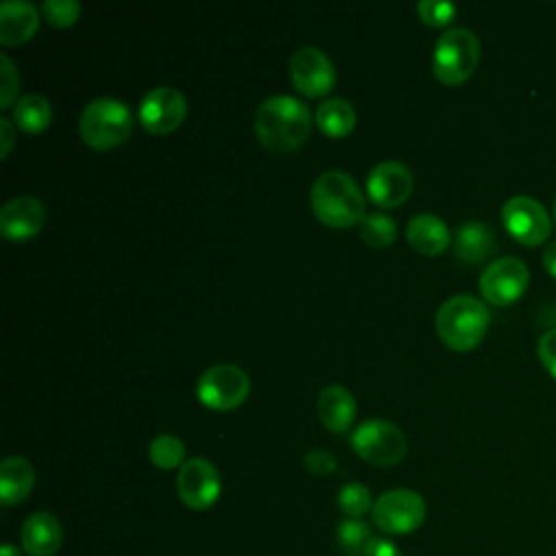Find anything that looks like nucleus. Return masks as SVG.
Instances as JSON below:
<instances>
[{
  "label": "nucleus",
  "mask_w": 556,
  "mask_h": 556,
  "mask_svg": "<svg viewBox=\"0 0 556 556\" xmlns=\"http://www.w3.org/2000/svg\"><path fill=\"white\" fill-rule=\"evenodd\" d=\"M530 282V271L526 263L517 256H502L491 261L480 274V291L486 302L495 306H506L519 300Z\"/></svg>",
  "instance_id": "1a4fd4ad"
},
{
  "label": "nucleus",
  "mask_w": 556,
  "mask_h": 556,
  "mask_svg": "<svg viewBox=\"0 0 556 556\" xmlns=\"http://www.w3.org/2000/svg\"><path fill=\"white\" fill-rule=\"evenodd\" d=\"M536 350L545 369L556 378V328H549L541 334Z\"/></svg>",
  "instance_id": "2f4dec72"
},
{
  "label": "nucleus",
  "mask_w": 556,
  "mask_h": 556,
  "mask_svg": "<svg viewBox=\"0 0 556 556\" xmlns=\"http://www.w3.org/2000/svg\"><path fill=\"white\" fill-rule=\"evenodd\" d=\"M311 208L321 224L332 228L356 226L367 215L358 182L343 169H326L315 178Z\"/></svg>",
  "instance_id": "f03ea898"
},
{
  "label": "nucleus",
  "mask_w": 556,
  "mask_h": 556,
  "mask_svg": "<svg viewBox=\"0 0 556 556\" xmlns=\"http://www.w3.org/2000/svg\"><path fill=\"white\" fill-rule=\"evenodd\" d=\"M352 450L369 465L391 467L406 454V437L400 426L387 419H367L350 434Z\"/></svg>",
  "instance_id": "423d86ee"
},
{
  "label": "nucleus",
  "mask_w": 556,
  "mask_h": 556,
  "mask_svg": "<svg viewBox=\"0 0 556 556\" xmlns=\"http://www.w3.org/2000/svg\"><path fill=\"white\" fill-rule=\"evenodd\" d=\"M358 232H361V239L371 245V248H387L395 241L397 237V224L393 217H389L387 213H380V211H374V213H367L361 224H358Z\"/></svg>",
  "instance_id": "b1692460"
},
{
  "label": "nucleus",
  "mask_w": 556,
  "mask_h": 556,
  "mask_svg": "<svg viewBox=\"0 0 556 556\" xmlns=\"http://www.w3.org/2000/svg\"><path fill=\"white\" fill-rule=\"evenodd\" d=\"M413 172L400 161H382L367 174V195L382 208L402 204L413 191Z\"/></svg>",
  "instance_id": "4468645a"
},
{
  "label": "nucleus",
  "mask_w": 556,
  "mask_h": 556,
  "mask_svg": "<svg viewBox=\"0 0 556 556\" xmlns=\"http://www.w3.org/2000/svg\"><path fill=\"white\" fill-rule=\"evenodd\" d=\"M176 491L187 508L191 510L211 508L222 493V478L217 467L202 456L185 460V465L178 469Z\"/></svg>",
  "instance_id": "9d476101"
},
{
  "label": "nucleus",
  "mask_w": 556,
  "mask_h": 556,
  "mask_svg": "<svg viewBox=\"0 0 556 556\" xmlns=\"http://www.w3.org/2000/svg\"><path fill=\"white\" fill-rule=\"evenodd\" d=\"M311 109L304 100L287 93L265 98L254 115L258 141L271 152H289L304 143L311 132Z\"/></svg>",
  "instance_id": "f257e3e1"
},
{
  "label": "nucleus",
  "mask_w": 556,
  "mask_h": 556,
  "mask_svg": "<svg viewBox=\"0 0 556 556\" xmlns=\"http://www.w3.org/2000/svg\"><path fill=\"white\" fill-rule=\"evenodd\" d=\"M78 130L87 146L109 150L128 139L132 130V113L124 100L100 96L85 104Z\"/></svg>",
  "instance_id": "20e7f679"
},
{
  "label": "nucleus",
  "mask_w": 556,
  "mask_h": 556,
  "mask_svg": "<svg viewBox=\"0 0 556 556\" xmlns=\"http://www.w3.org/2000/svg\"><path fill=\"white\" fill-rule=\"evenodd\" d=\"M187 115L185 96L169 85L152 87L139 102V122L154 135L176 130Z\"/></svg>",
  "instance_id": "ddd939ff"
},
{
  "label": "nucleus",
  "mask_w": 556,
  "mask_h": 556,
  "mask_svg": "<svg viewBox=\"0 0 556 556\" xmlns=\"http://www.w3.org/2000/svg\"><path fill=\"white\" fill-rule=\"evenodd\" d=\"M486 326L489 311L484 302L469 293L447 298L437 311V332L441 341L456 352L473 350L482 341Z\"/></svg>",
  "instance_id": "7ed1b4c3"
},
{
  "label": "nucleus",
  "mask_w": 556,
  "mask_h": 556,
  "mask_svg": "<svg viewBox=\"0 0 556 556\" xmlns=\"http://www.w3.org/2000/svg\"><path fill=\"white\" fill-rule=\"evenodd\" d=\"M406 239L413 250L426 256H434L450 245L452 235L441 217L432 213H417L406 224Z\"/></svg>",
  "instance_id": "6ab92c4d"
},
{
  "label": "nucleus",
  "mask_w": 556,
  "mask_h": 556,
  "mask_svg": "<svg viewBox=\"0 0 556 556\" xmlns=\"http://www.w3.org/2000/svg\"><path fill=\"white\" fill-rule=\"evenodd\" d=\"M304 465L311 473L315 476H326V473H332L337 469V458L332 452L328 450H311L306 456H304Z\"/></svg>",
  "instance_id": "7c9ffc66"
},
{
  "label": "nucleus",
  "mask_w": 556,
  "mask_h": 556,
  "mask_svg": "<svg viewBox=\"0 0 556 556\" xmlns=\"http://www.w3.org/2000/svg\"><path fill=\"white\" fill-rule=\"evenodd\" d=\"M17 87H20V76L13 61L7 54H0V106L2 109L15 104Z\"/></svg>",
  "instance_id": "c756f323"
},
{
  "label": "nucleus",
  "mask_w": 556,
  "mask_h": 556,
  "mask_svg": "<svg viewBox=\"0 0 556 556\" xmlns=\"http://www.w3.org/2000/svg\"><path fill=\"white\" fill-rule=\"evenodd\" d=\"M63 543V528L48 510H37L22 526V547L28 556H54Z\"/></svg>",
  "instance_id": "dca6fc26"
},
{
  "label": "nucleus",
  "mask_w": 556,
  "mask_h": 556,
  "mask_svg": "<svg viewBox=\"0 0 556 556\" xmlns=\"http://www.w3.org/2000/svg\"><path fill=\"white\" fill-rule=\"evenodd\" d=\"M417 13L426 24L443 26L454 20L456 7L445 0H421V2H417Z\"/></svg>",
  "instance_id": "c85d7f7f"
},
{
  "label": "nucleus",
  "mask_w": 556,
  "mask_h": 556,
  "mask_svg": "<svg viewBox=\"0 0 556 556\" xmlns=\"http://www.w3.org/2000/svg\"><path fill=\"white\" fill-rule=\"evenodd\" d=\"M41 15L52 26H70L80 15V2L78 0H43L41 2Z\"/></svg>",
  "instance_id": "cd10ccee"
},
{
  "label": "nucleus",
  "mask_w": 556,
  "mask_h": 556,
  "mask_svg": "<svg viewBox=\"0 0 556 556\" xmlns=\"http://www.w3.org/2000/svg\"><path fill=\"white\" fill-rule=\"evenodd\" d=\"M317 415L332 432H345L356 417V400L343 384H326L317 395Z\"/></svg>",
  "instance_id": "a211bd4d"
},
{
  "label": "nucleus",
  "mask_w": 556,
  "mask_h": 556,
  "mask_svg": "<svg viewBox=\"0 0 556 556\" xmlns=\"http://www.w3.org/2000/svg\"><path fill=\"white\" fill-rule=\"evenodd\" d=\"M480 59L478 37L463 26H452L439 35L432 50V72L445 85L467 80Z\"/></svg>",
  "instance_id": "39448f33"
},
{
  "label": "nucleus",
  "mask_w": 556,
  "mask_h": 556,
  "mask_svg": "<svg viewBox=\"0 0 556 556\" xmlns=\"http://www.w3.org/2000/svg\"><path fill=\"white\" fill-rule=\"evenodd\" d=\"M39 11L28 0H4L0 4V43L15 46L35 35Z\"/></svg>",
  "instance_id": "f3484780"
},
{
  "label": "nucleus",
  "mask_w": 556,
  "mask_h": 556,
  "mask_svg": "<svg viewBox=\"0 0 556 556\" xmlns=\"http://www.w3.org/2000/svg\"><path fill=\"white\" fill-rule=\"evenodd\" d=\"M148 456L154 467L165 469V471L174 469V467H182L185 465V443L176 434H167V432L156 434L150 441Z\"/></svg>",
  "instance_id": "393cba45"
},
{
  "label": "nucleus",
  "mask_w": 556,
  "mask_h": 556,
  "mask_svg": "<svg viewBox=\"0 0 556 556\" xmlns=\"http://www.w3.org/2000/svg\"><path fill=\"white\" fill-rule=\"evenodd\" d=\"M13 122L26 132H41L52 122V104L41 93H26L13 104Z\"/></svg>",
  "instance_id": "5701e85b"
},
{
  "label": "nucleus",
  "mask_w": 556,
  "mask_h": 556,
  "mask_svg": "<svg viewBox=\"0 0 556 556\" xmlns=\"http://www.w3.org/2000/svg\"><path fill=\"white\" fill-rule=\"evenodd\" d=\"M543 265H545V269L556 278V241H552V243L543 250Z\"/></svg>",
  "instance_id": "f704fd0d"
},
{
  "label": "nucleus",
  "mask_w": 556,
  "mask_h": 556,
  "mask_svg": "<svg viewBox=\"0 0 556 556\" xmlns=\"http://www.w3.org/2000/svg\"><path fill=\"white\" fill-rule=\"evenodd\" d=\"M337 506L339 510L350 519H361L367 510H371V493L361 482H348L337 493Z\"/></svg>",
  "instance_id": "bb28decb"
},
{
  "label": "nucleus",
  "mask_w": 556,
  "mask_h": 556,
  "mask_svg": "<svg viewBox=\"0 0 556 556\" xmlns=\"http://www.w3.org/2000/svg\"><path fill=\"white\" fill-rule=\"evenodd\" d=\"M502 222L506 230L523 245H539L552 230L545 206L530 195H513L502 206Z\"/></svg>",
  "instance_id": "f8f14e48"
},
{
  "label": "nucleus",
  "mask_w": 556,
  "mask_h": 556,
  "mask_svg": "<svg viewBox=\"0 0 556 556\" xmlns=\"http://www.w3.org/2000/svg\"><path fill=\"white\" fill-rule=\"evenodd\" d=\"M554 215H556V200H554Z\"/></svg>",
  "instance_id": "e433bc0d"
},
{
  "label": "nucleus",
  "mask_w": 556,
  "mask_h": 556,
  "mask_svg": "<svg viewBox=\"0 0 556 556\" xmlns=\"http://www.w3.org/2000/svg\"><path fill=\"white\" fill-rule=\"evenodd\" d=\"M289 76L293 87L304 96H324L337 80L330 56L317 46H302L289 59Z\"/></svg>",
  "instance_id": "9b49d317"
},
{
  "label": "nucleus",
  "mask_w": 556,
  "mask_h": 556,
  "mask_svg": "<svg viewBox=\"0 0 556 556\" xmlns=\"http://www.w3.org/2000/svg\"><path fill=\"white\" fill-rule=\"evenodd\" d=\"M363 556H402V554H400V549L395 547L393 541L382 539V536H374Z\"/></svg>",
  "instance_id": "473e14b6"
},
{
  "label": "nucleus",
  "mask_w": 556,
  "mask_h": 556,
  "mask_svg": "<svg viewBox=\"0 0 556 556\" xmlns=\"http://www.w3.org/2000/svg\"><path fill=\"white\" fill-rule=\"evenodd\" d=\"M315 122L324 135L345 137L356 124V111L343 98H328L317 106Z\"/></svg>",
  "instance_id": "4be33fe9"
},
{
  "label": "nucleus",
  "mask_w": 556,
  "mask_h": 556,
  "mask_svg": "<svg viewBox=\"0 0 556 556\" xmlns=\"http://www.w3.org/2000/svg\"><path fill=\"white\" fill-rule=\"evenodd\" d=\"M426 519V502L410 489L384 491L371 506V521L384 534H410Z\"/></svg>",
  "instance_id": "6e6552de"
},
{
  "label": "nucleus",
  "mask_w": 556,
  "mask_h": 556,
  "mask_svg": "<svg viewBox=\"0 0 556 556\" xmlns=\"http://www.w3.org/2000/svg\"><path fill=\"white\" fill-rule=\"evenodd\" d=\"M371 539V530L363 519L345 517L337 528V541L348 556H363Z\"/></svg>",
  "instance_id": "a878e982"
},
{
  "label": "nucleus",
  "mask_w": 556,
  "mask_h": 556,
  "mask_svg": "<svg viewBox=\"0 0 556 556\" xmlns=\"http://www.w3.org/2000/svg\"><path fill=\"white\" fill-rule=\"evenodd\" d=\"M452 245L456 258H460L463 263H480L493 254V250L497 248V239L489 224L469 219L456 228Z\"/></svg>",
  "instance_id": "aec40b11"
},
{
  "label": "nucleus",
  "mask_w": 556,
  "mask_h": 556,
  "mask_svg": "<svg viewBox=\"0 0 556 556\" xmlns=\"http://www.w3.org/2000/svg\"><path fill=\"white\" fill-rule=\"evenodd\" d=\"M46 224V206L35 195H15L0 211V232L11 241L35 237Z\"/></svg>",
  "instance_id": "2eb2a0df"
},
{
  "label": "nucleus",
  "mask_w": 556,
  "mask_h": 556,
  "mask_svg": "<svg viewBox=\"0 0 556 556\" xmlns=\"http://www.w3.org/2000/svg\"><path fill=\"white\" fill-rule=\"evenodd\" d=\"M250 393L248 374L235 363H217L204 369L195 382L198 400L213 410H230Z\"/></svg>",
  "instance_id": "0eeeda50"
},
{
  "label": "nucleus",
  "mask_w": 556,
  "mask_h": 556,
  "mask_svg": "<svg viewBox=\"0 0 556 556\" xmlns=\"http://www.w3.org/2000/svg\"><path fill=\"white\" fill-rule=\"evenodd\" d=\"M35 486V467L24 456H7L0 463V502L15 506L24 502Z\"/></svg>",
  "instance_id": "412c9836"
},
{
  "label": "nucleus",
  "mask_w": 556,
  "mask_h": 556,
  "mask_svg": "<svg viewBox=\"0 0 556 556\" xmlns=\"http://www.w3.org/2000/svg\"><path fill=\"white\" fill-rule=\"evenodd\" d=\"M0 132H2V159H7L9 152H11V146H13V126H11V119L0 117Z\"/></svg>",
  "instance_id": "72a5a7b5"
},
{
  "label": "nucleus",
  "mask_w": 556,
  "mask_h": 556,
  "mask_svg": "<svg viewBox=\"0 0 556 556\" xmlns=\"http://www.w3.org/2000/svg\"><path fill=\"white\" fill-rule=\"evenodd\" d=\"M0 556H22V554H20V549L13 543H4L0 547Z\"/></svg>",
  "instance_id": "c9c22d12"
}]
</instances>
